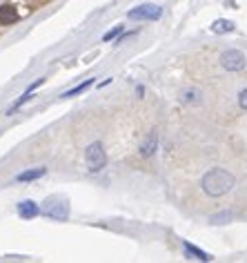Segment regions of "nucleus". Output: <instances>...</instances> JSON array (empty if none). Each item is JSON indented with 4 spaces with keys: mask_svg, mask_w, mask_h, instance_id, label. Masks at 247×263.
Instances as JSON below:
<instances>
[{
    "mask_svg": "<svg viewBox=\"0 0 247 263\" xmlns=\"http://www.w3.org/2000/svg\"><path fill=\"white\" fill-rule=\"evenodd\" d=\"M162 14V9L158 7V5H140V7H136L129 11V18L132 21H158Z\"/></svg>",
    "mask_w": 247,
    "mask_h": 263,
    "instance_id": "4",
    "label": "nucleus"
},
{
    "mask_svg": "<svg viewBox=\"0 0 247 263\" xmlns=\"http://www.w3.org/2000/svg\"><path fill=\"white\" fill-rule=\"evenodd\" d=\"M234 183H236V179L227 172V170L223 167H214L210 170L205 176H203V181H200V187H203V192L207 196H212V199H218V196H223L227 194L230 190L234 187Z\"/></svg>",
    "mask_w": 247,
    "mask_h": 263,
    "instance_id": "1",
    "label": "nucleus"
},
{
    "mask_svg": "<svg viewBox=\"0 0 247 263\" xmlns=\"http://www.w3.org/2000/svg\"><path fill=\"white\" fill-rule=\"evenodd\" d=\"M120 31H122V25H118V27H114V29H109L107 34L102 36V41H105V43H109V41H112V38H116V36H118Z\"/></svg>",
    "mask_w": 247,
    "mask_h": 263,
    "instance_id": "14",
    "label": "nucleus"
},
{
    "mask_svg": "<svg viewBox=\"0 0 247 263\" xmlns=\"http://www.w3.org/2000/svg\"><path fill=\"white\" fill-rule=\"evenodd\" d=\"M47 174V167H34V170H27V172H20L16 176L18 183H29V181H36V179H43Z\"/></svg>",
    "mask_w": 247,
    "mask_h": 263,
    "instance_id": "7",
    "label": "nucleus"
},
{
    "mask_svg": "<svg viewBox=\"0 0 247 263\" xmlns=\"http://www.w3.org/2000/svg\"><path fill=\"white\" fill-rule=\"evenodd\" d=\"M89 85H94V78H89V81H85L83 85H78V87H74V89H69V91H65L63 94V98H71V96H78V94H83Z\"/></svg>",
    "mask_w": 247,
    "mask_h": 263,
    "instance_id": "13",
    "label": "nucleus"
},
{
    "mask_svg": "<svg viewBox=\"0 0 247 263\" xmlns=\"http://www.w3.org/2000/svg\"><path fill=\"white\" fill-rule=\"evenodd\" d=\"M34 3H36V5H40V3H45V0H34Z\"/></svg>",
    "mask_w": 247,
    "mask_h": 263,
    "instance_id": "16",
    "label": "nucleus"
},
{
    "mask_svg": "<svg viewBox=\"0 0 247 263\" xmlns=\"http://www.w3.org/2000/svg\"><path fill=\"white\" fill-rule=\"evenodd\" d=\"M18 214H20L23 219H34V216L40 214V208H38L34 201H23V203H18Z\"/></svg>",
    "mask_w": 247,
    "mask_h": 263,
    "instance_id": "6",
    "label": "nucleus"
},
{
    "mask_svg": "<svg viewBox=\"0 0 247 263\" xmlns=\"http://www.w3.org/2000/svg\"><path fill=\"white\" fill-rule=\"evenodd\" d=\"M238 105H240V107H243V109L247 111V89H243V91H240V94H238Z\"/></svg>",
    "mask_w": 247,
    "mask_h": 263,
    "instance_id": "15",
    "label": "nucleus"
},
{
    "mask_svg": "<svg viewBox=\"0 0 247 263\" xmlns=\"http://www.w3.org/2000/svg\"><path fill=\"white\" fill-rule=\"evenodd\" d=\"M212 31H216V34H227V31H234V23L230 21H216L214 23Z\"/></svg>",
    "mask_w": 247,
    "mask_h": 263,
    "instance_id": "12",
    "label": "nucleus"
},
{
    "mask_svg": "<svg viewBox=\"0 0 247 263\" xmlns=\"http://www.w3.org/2000/svg\"><path fill=\"white\" fill-rule=\"evenodd\" d=\"M47 214L51 216V219H58V221H65L69 216V208H67V203H60V205H51L47 210Z\"/></svg>",
    "mask_w": 247,
    "mask_h": 263,
    "instance_id": "9",
    "label": "nucleus"
},
{
    "mask_svg": "<svg viewBox=\"0 0 247 263\" xmlns=\"http://www.w3.org/2000/svg\"><path fill=\"white\" fill-rule=\"evenodd\" d=\"M156 139H158V136H156V132H152V134H149V141H145V143H142V147H140V154H142V156H152V154H154V149H156Z\"/></svg>",
    "mask_w": 247,
    "mask_h": 263,
    "instance_id": "10",
    "label": "nucleus"
},
{
    "mask_svg": "<svg viewBox=\"0 0 247 263\" xmlns=\"http://www.w3.org/2000/svg\"><path fill=\"white\" fill-rule=\"evenodd\" d=\"M183 250H185L187 259H196V261H210L212 259L207 252H203V250H198V248H194L192 243H183Z\"/></svg>",
    "mask_w": 247,
    "mask_h": 263,
    "instance_id": "8",
    "label": "nucleus"
},
{
    "mask_svg": "<svg viewBox=\"0 0 247 263\" xmlns=\"http://www.w3.org/2000/svg\"><path fill=\"white\" fill-rule=\"evenodd\" d=\"M20 21V14H18V7L11 3H5L3 7H0V25H5V27H9V25H16Z\"/></svg>",
    "mask_w": 247,
    "mask_h": 263,
    "instance_id": "5",
    "label": "nucleus"
},
{
    "mask_svg": "<svg viewBox=\"0 0 247 263\" xmlns=\"http://www.w3.org/2000/svg\"><path fill=\"white\" fill-rule=\"evenodd\" d=\"M245 54L238 49H227L220 54V65L227 69V71H240L245 67Z\"/></svg>",
    "mask_w": 247,
    "mask_h": 263,
    "instance_id": "3",
    "label": "nucleus"
},
{
    "mask_svg": "<svg viewBox=\"0 0 247 263\" xmlns=\"http://www.w3.org/2000/svg\"><path fill=\"white\" fill-rule=\"evenodd\" d=\"M85 163L89 172H100L107 167V152L102 147V143H92L85 152Z\"/></svg>",
    "mask_w": 247,
    "mask_h": 263,
    "instance_id": "2",
    "label": "nucleus"
},
{
    "mask_svg": "<svg viewBox=\"0 0 247 263\" xmlns=\"http://www.w3.org/2000/svg\"><path fill=\"white\" fill-rule=\"evenodd\" d=\"M31 98H34V94H31V91L27 89V94H23V96H20V98H18V101H16V103H11V105H9L7 114H14V111H16V109H20V107H23V105H25V103H27V101H31Z\"/></svg>",
    "mask_w": 247,
    "mask_h": 263,
    "instance_id": "11",
    "label": "nucleus"
}]
</instances>
